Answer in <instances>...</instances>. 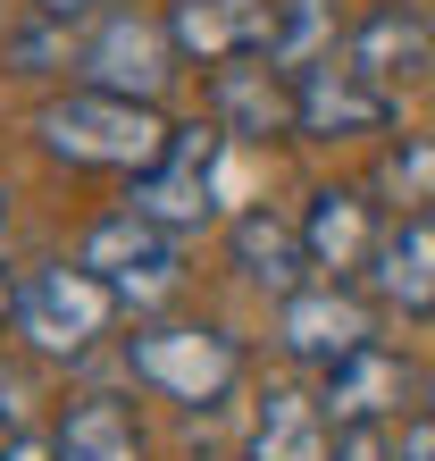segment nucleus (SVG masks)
<instances>
[{"mask_svg":"<svg viewBox=\"0 0 435 461\" xmlns=\"http://www.w3.org/2000/svg\"><path fill=\"white\" fill-rule=\"evenodd\" d=\"M326 0H277V42H268V59L277 68H310L326 59Z\"/></svg>","mask_w":435,"mask_h":461,"instance_id":"obj_19","label":"nucleus"},{"mask_svg":"<svg viewBox=\"0 0 435 461\" xmlns=\"http://www.w3.org/2000/svg\"><path fill=\"white\" fill-rule=\"evenodd\" d=\"M394 453H402V461H435V411L402 428V445H394Z\"/></svg>","mask_w":435,"mask_h":461,"instance_id":"obj_22","label":"nucleus"},{"mask_svg":"<svg viewBox=\"0 0 435 461\" xmlns=\"http://www.w3.org/2000/svg\"><path fill=\"white\" fill-rule=\"evenodd\" d=\"M335 461H402V453L386 437V420H351V428H335Z\"/></svg>","mask_w":435,"mask_h":461,"instance_id":"obj_20","label":"nucleus"},{"mask_svg":"<svg viewBox=\"0 0 435 461\" xmlns=\"http://www.w3.org/2000/svg\"><path fill=\"white\" fill-rule=\"evenodd\" d=\"M168 42L193 68L268 59V42H277V0H168Z\"/></svg>","mask_w":435,"mask_h":461,"instance_id":"obj_8","label":"nucleus"},{"mask_svg":"<svg viewBox=\"0 0 435 461\" xmlns=\"http://www.w3.org/2000/svg\"><path fill=\"white\" fill-rule=\"evenodd\" d=\"M226 260H235V277H243V285L277 294V303L310 285L302 268H318V260H310V243H302V219H277L268 202H260V210H235V219H226Z\"/></svg>","mask_w":435,"mask_h":461,"instance_id":"obj_12","label":"nucleus"},{"mask_svg":"<svg viewBox=\"0 0 435 461\" xmlns=\"http://www.w3.org/2000/svg\"><path fill=\"white\" fill-rule=\"evenodd\" d=\"M109 9H134V0H34V17L67 25V17H109Z\"/></svg>","mask_w":435,"mask_h":461,"instance_id":"obj_21","label":"nucleus"},{"mask_svg":"<svg viewBox=\"0 0 435 461\" xmlns=\"http://www.w3.org/2000/svg\"><path fill=\"white\" fill-rule=\"evenodd\" d=\"M0 420L17 428V377H0Z\"/></svg>","mask_w":435,"mask_h":461,"instance_id":"obj_25","label":"nucleus"},{"mask_svg":"<svg viewBox=\"0 0 435 461\" xmlns=\"http://www.w3.org/2000/svg\"><path fill=\"white\" fill-rule=\"evenodd\" d=\"M302 243L310 260L326 268V277H360V268H377V243H386V227H377V202L360 194V185H318L310 210H302Z\"/></svg>","mask_w":435,"mask_h":461,"instance_id":"obj_11","label":"nucleus"},{"mask_svg":"<svg viewBox=\"0 0 435 461\" xmlns=\"http://www.w3.org/2000/svg\"><path fill=\"white\" fill-rule=\"evenodd\" d=\"M93 268V277H109L118 285V303H151V294H168L176 285V235L159 227V219H143V210H109V219H93L84 227V252H75Z\"/></svg>","mask_w":435,"mask_h":461,"instance_id":"obj_6","label":"nucleus"},{"mask_svg":"<svg viewBox=\"0 0 435 461\" xmlns=\"http://www.w3.org/2000/svg\"><path fill=\"white\" fill-rule=\"evenodd\" d=\"M360 76H377V85H419V76L435 68V25L411 9V0H386V9H368L360 25H351V50H343Z\"/></svg>","mask_w":435,"mask_h":461,"instance_id":"obj_13","label":"nucleus"},{"mask_svg":"<svg viewBox=\"0 0 435 461\" xmlns=\"http://www.w3.org/2000/svg\"><path fill=\"white\" fill-rule=\"evenodd\" d=\"M377 294L402 311V319H427L435 311V210H402V227H386L377 243Z\"/></svg>","mask_w":435,"mask_h":461,"instance_id":"obj_14","label":"nucleus"},{"mask_svg":"<svg viewBox=\"0 0 435 461\" xmlns=\"http://www.w3.org/2000/svg\"><path fill=\"white\" fill-rule=\"evenodd\" d=\"M293 101H302V134L310 143H351V134H377L394 118V93L377 85V76H360V68H335V50L326 59H310V68H293Z\"/></svg>","mask_w":435,"mask_h":461,"instance_id":"obj_7","label":"nucleus"},{"mask_svg":"<svg viewBox=\"0 0 435 461\" xmlns=\"http://www.w3.org/2000/svg\"><path fill=\"white\" fill-rule=\"evenodd\" d=\"M277 344L293 352V361L335 369V361H351L360 344H377V336H368V303H360L343 277H318V285H302V294H285V303H277Z\"/></svg>","mask_w":435,"mask_h":461,"instance_id":"obj_9","label":"nucleus"},{"mask_svg":"<svg viewBox=\"0 0 435 461\" xmlns=\"http://www.w3.org/2000/svg\"><path fill=\"white\" fill-rule=\"evenodd\" d=\"M109 319H118V285L93 277L84 260H59V268H34L25 277V303H17V328L34 352H50V361H84V352L109 336Z\"/></svg>","mask_w":435,"mask_h":461,"instance_id":"obj_3","label":"nucleus"},{"mask_svg":"<svg viewBox=\"0 0 435 461\" xmlns=\"http://www.w3.org/2000/svg\"><path fill=\"white\" fill-rule=\"evenodd\" d=\"M184 50L168 42V17H134V9H109L84 42H75V68H84V85L101 93H126V101H159L168 93Z\"/></svg>","mask_w":435,"mask_h":461,"instance_id":"obj_5","label":"nucleus"},{"mask_svg":"<svg viewBox=\"0 0 435 461\" xmlns=\"http://www.w3.org/2000/svg\"><path fill=\"white\" fill-rule=\"evenodd\" d=\"M134 377L159 386L168 402L209 411V402H226L243 386V344L226 328H201V319H159V328L134 336Z\"/></svg>","mask_w":435,"mask_h":461,"instance_id":"obj_2","label":"nucleus"},{"mask_svg":"<svg viewBox=\"0 0 435 461\" xmlns=\"http://www.w3.org/2000/svg\"><path fill=\"white\" fill-rule=\"evenodd\" d=\"M402 386H411V369L394 361L386 344H360L351 361H335L326 369V420L335 428H351V420H386V411H402Z\"/></svg>","mask_w":435,"mask_h":461,"instance_id":"obj_16","label":"nucleus"},{"mask_svg":"<svg viewBox=\"0 0 435 461\" xmlns=\"http://www.w3.org/2000/svg\"><path fill=\"white\" fill-rule=\"evenodd\" d=\"M252 461H335V420L302 386H268L252 420Z\"/></svg>","mask_w":435,"mask_h":461,"instance_id":"obj_15","label":"nucleus"},{"mask_svg":"<svg viewBox=\"0 0 435 461\" xmlns=\"http://www.w3.org/2000/svg\"><path fill=\"white\" fill-rule=\"evenodd\" d=\"M209 118L235 143H277V134H302V101H293V76L277 59H235L209 76Z\"/></svg>","mask_w":435,"mask_h":461,"instance_id":"obj_10","label":"nucleus"},{"mask_svg":"<svg viewBox=\"0 0 435 461\" xmlns=\"http://www.w3.org/2000/svg\"><path fill=\"white\" fill-rule=\"evenodd\" d=\"M0 461H59V453H50V437H9Z\"/></svg>","mask_w":435,"mask_h":461,"instance_id":"obj_23","label":"nucleus"},{"mask_svg":"<svg viewBox=\"0 0 435 461\" xmlns=\"http://www.w3.org/2000/svg\"><path fill=\"white\" fill-rule=\"evenodd\" d=\"M34 134L50 159L67 168H118V176H143L159 151H168L176 126H159L151 101H126V93H101V85H75L59 101L34 110Z\"/></svg>","mask_w":435,"mask_h":461,"instance_id":"obj_1","label":"nucleus"},{"mask_svg":"<svg viewBox=\"0 0 435 461\" xmlns=\"http://www.w3.org/2000/svg\"><path fill=\"white\" fill-rule=\"evenodd\" d=\"M17 303H25V285L9 277V268H0V328H9V319H17Z\"/></svg>","mask_w":435,"mask_h":461,"instance_id":"obj_24","label":"nucleus"},{"mask_svg":"<svg viewBox=\"0 0 435 461\" xmlns=\"http://www.w3.org/2000/svg\"><path fill=\"white\" fill-rule=\"evenodd\" d=\"M377 185H386L402 210H435V134H402L386 151V168H377Z\"/></svg>","mask_w":435,"mask_h":461,"instance_id":"obj_18","label":"nucleus"},{"mask_svg":"<svg viewBox=\"0 0 435 461\" xmlns=\"http://www.w3.org/2000/svg\"><path fill=\"white\" fill-rule=\"evenodd\" d=\"M427 411H435V386H427Z\"/></svg>","mask_w":435,"mask_h":461,"instance_id":"obj_26","label":"nucleus"},{"mask_svg":"<svg viewBox=\"0 0 435 461\" xmlns=\"http://www.w3.org/2000/svg\"><path fill=\"white\" fill-rule=\"evenodd\" d=\"M0 219H9V202H0Z\"/></svg>","mask_w":435,"mask_h":461,"instance_id":"obj_27","label":"nucleus"},{"mask_svg":"<svg viewBox=\"0 0 435 461\" xmlns=\"http://www.w3.org/2000/svg\"><path fill=\"white\" fill-rule=\"evenodd\" d=\"M50 453H59V461H143V428H134V411L118 394H84V402L59 411Z\"/></svg>","mask_w":435,"mask_h":461,"instance_id":"obj_17","label":"nucleus"},{"mask_svg":"<svg viewBox=\"0 0 435 461\" xmlns=\"http://www.w3.org/2000/svg\"><path fill=\"white\" fill-rule=\"evenodd\" d=\"M226 143L235 134L226 126H176L168 134V151L151 159L143 176H134V210H143V219H159L168 235H193V227H209L218 219V159H226Z\"/></svg>","mask_w":435,"mask_h":461,"instance_id":"obj_4","label":"nucleus"}]
</instances>
